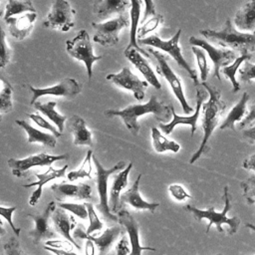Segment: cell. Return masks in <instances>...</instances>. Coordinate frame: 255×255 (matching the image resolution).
<instances>
[{
    "instance_id": "38",
    "label": "cell",
    "mask_w": 255,
    "mask_h": 255,
    "mask_svg": "<svg viewBox=\"0 0 255 255\" xmlns=\"http://www.w3.org/2000/svg\"><path fill=\"white\" fill-rule=\"evenodd\" d=\"M191 51L195 56L197 66L200 71V79L202 80V82H205L207 80V76H208V72H209V67H208L205 51L202 48H199L197 46H192Z\"/></svg>"
},
{
    "instance_id": "15",
    "label": "cell",
    "mask_w": 255,
    "mask_h": 255,
    "mask_svg": "<svg viewBox=\"0 0 255 255\" xmlns=\"http://www.w3.org/2000/svg\"><path fill=\"white\" fill-rule=\"evenodd\" d=\"M106 79L115 85L131 92L137 101H142L144 99V91L148 87V83L139 80L129 68L124 67L118 74L107 75Z\"/></svg>"
},
{
    "instance_id": "61",
    "label": "cell",
    "mask_w": 255,
    "mask_h": 255,
    "mask_svg": "<svg viewBox=\"0 0 255 255\" xmlns=\"http://www.w3.org/2000/svg\"><path fill=\"white\" fill-rule=\"evenodd\" d=\"M0 122H1V116H0Z\"/></svg>"
},
{
    "instance_id": "56",
    "label": "cell",
    "mask_w": 255,
    "mask_h": 255,
    "mask_svg": "<svg viewBox=\"0 0 255 255\" xmlns=\"http://www.w3.org/2000/svg\"><path fill=\"white\" fill-rule=\"evenodd\" d=\"M85 254L86 255H95L96 254V245L93 241L87 239L86 247H85Z\"/></svg>"
},
{
    "instance_id": "62",
    "label": "cell",
    "mask_w": 255,
    "mask_h": 255,
    "mask_svg": "<svg viewBox=\"0 0 255 255\" xmlns=\"http://www.w3.org/2000/svg\"><path fill=\"white\" fill-rule=\"evenodd\" d=\"M254 60H255V56H254Z\"/></svg>"
},
{
    "instance_id": "3",
    "label": "cell",
    "mask_w": 255,
    "mask_h": 255,
    "mask_svg": "<svg viewBox=\"0 0 255 255\" xmlns=\"http://www.w3.org/2000/svg\"><path fill=\"white\" fill-rule=\"evenodd\" d=\"M200 34L210 42L224 48H231L240 54L255 51V34L237 30L232 25L230 19L225 21L222 29L201 30Z\"/></svg>"
},
{
    "instance_id": "36",
    "label": "cell",
    "mask_w": 255,
    "mask_h": 255,
    "mask_svg": "<svg viewBox=\"0 0 255 255\" xmlns=\"http://www.w3.org/2000/svg\"><path fill=\"white\" fill-rule=\"evenodd\" d=\"M92 156H93V151L92 149H89L87 154H86V157L82 163V165L80 166L79 169L77 170H73V171H70L67 175L68 179L70 181H75L79 178H85V177H88V178H92V175H91V172H92Z\"/></svg>"
},
{
    "instance_id": "22",
    "label": "cell",
    "mask_w": 255,
    "mask_h": 255,
    "mask_svg": "<svg viewBox=\"0 0 255 255\" xmlns=\"http://www.w3.org/2000/svg\"><path fill=\"white\" fill-rule=\"evenodd\" d=\"M68 168V165L65 164L63 167L59 168V169H56L54 167H52L51 165L48 167V169L43 172V173H35L36 177L38 178V181H35V182H31V183H28V184H24L23 186L24 187H31V186H37L36 190H34L29 198V204L34 206L38 203L39 199L41 198L42 196V192H43V186L53 180V179H56V178H60V177H64L66 175V170Z\"/></svg>"
},
{
    "instance_id": "48",
    "label": "cell",
    "mask_w": 255,
    "mask_h": 255,
    "mask_svg": "<svg viewBox=\"0 0 255 255\" xmlns=\"http://www.w3.org/2000/svg\"><path fill=\"white\" fill-rule=\"evenodd\" d=\"M168 191L172 195L173 198H175L178 201L185 200L186 198H190L191 195L181 186L180 184H171L168 186Z\"/></svg>"
},
{
    "instance_id": "46",
    "label": "cell",
    "mask_w": 255,
    "mask_h": 255,
    "mask_svg": "<svg viewBox=\"0 0 255 255\" xmlns=\"http://www.w3.org/2000/svg\"><path fill=\"white\" fill-rule=\"evenodd\" d=\"M17 209V206H12V207H4V206H0V216L4 217L7 222L9 223V225L11 226L13 232L15 233L16 236H19L20 235V231L21 229L16 227L13 223V219H12V215H13V212Z\"/></svg>"
},
{
    "instance_id": "14",
    "label": "cell",
    "mask_w": 255,
    "mask_h": 255,
    "mask_svg": "<svg viewBox=\"0 0 255 255\" xmlns=\"http://www.w3.org/2000/svg\"><path fill=\"white\" fill-rule=\"evenodd\" d=\"M69 154L64 153L60 155H52L48 153H38L33 154L25 158H9L8 165L12 169L13 175L17 177H22L27 170L35 166H50L57 160L68 159Z\"/></svg>"
},
{
    "instance_id": "49",
    "label": "cell",
    "mask_w": 255,
    "mask_h": 255,
    "mask_svg": "<svg viewBox=\"0 0 255 255\" xmlns=\"http://www.w3.org/2000/svg\"><path fill=\"white\" fill-rule=\"evenodd\" d=\"M255 123V102L250 106L247 116L238 124L239 128H250Z\"/></svg>"
},
{
    "instance_id": "41",
    "label": "cell",
    "mask_w": 255,
    "mask_h": 255,
    "mask_svg": "<svg viewBox=\"0 0 255 255\" xmlns=\"http://www.w3.org/2000/svg\"><path fill=\"white\" fill-rule=\"evenodd\" d=\"M243 190V195L248 204L255 203V174L250 175L248 178L240 183Z\"/></svg>"
},
{
    "instance_id": "47",
    "label": "cell",
    "mask_w": 255,
    "mask_h": 255,
    "mask_svg": "<svg viewBox=\"0 0 255 255\" xmlns=\"http://www.w3.org/2000/svg\"><path fill=\"white\" fill-rule=\"evenodd\" d=\"M4 255H22V249L17 238L11 237L3 246Z\"/></svg>"
},
{
    "instance_id": "59",
    "label": "cell",
    "mask_w": 255,
    "mask_h": 255,
    "mask_svg": "<svg viewBox=\"0 0 255 255\" xmlns=\"http://www.w3.org/2000/svg\"><path fill=\"white\" fill-rule=\"evenodd\" d=\"M4 80H6L5 78H4V74L1 72V70H0V89H1V87H2V84H3V81Z\"/></svg>"
},
{
    "instance_id": "11",
    "label": "cell",
    "mask_w": 255,
    "mask_h": 255,
    "mask_svg": "<svg viewBox=\"0 0 255 255\" xmlns=\"http://www.w3.org/2000/svg\"><path fill=\"white\" fill-rule=\"evenodd\" d=\"M76 13L72 9L70 3L67 0H55L51 11L47 15L46 20L43 22L47 28L57 29L61 32H67L75 26L73 21V15Z\"/></svg>"
},
{
    "instance_id": "34",
    "label": "cell",
    "mask_w": 255,
    "mask_h": 255,
    "mask_svg": "<svg viewBox=\"0 0 255 255\" xmlns=\"http://www.w3.org/2000/svg\"><path fill=\"white\" fill-rule=\"evenodd\" d=\"M151 138L152 145L156 152H164L166 150H170L172 152H177L180 149V145L173 140L167 139L164 135H162L159 129L155 127L151 128Z\"/></svg>"
},
{
    "instance_id": "50",
    "label": "cell",
    "mask_w": 255,
    "mask_h": 255,
    "mask_svg": "<svg viewBox=\"0 0 255 255\" xmlns=\"http://www.w3.org/2000/svg\"><path fill=\"white\" fill-rule=\"evenodd\" d=\"M45 244L52 248L69 250V251H72L73 248H76L75 245L68 240H59V239L58 240H48V241H46Z\"/></svg>"
},
{
    "instance_id": "10",
    "label": "cell",
    "mask_w": 255,
    "mask_h": 255,
    "mask_svg": "<svg viewBox=\"0 0 255 255\" xmlns=\"http://www.w3.org/2000/svg\"><path fill=\"white\" fill-rule=\"evenodd\" d=\"M189 44L192 46H197L199 48H202L208 54L214 66L213 76L219 81H221V77H220L221 68L231 64L237 58L235 51L231 49L216 48L213 45H211L208 41L194 37V36H191L189 38Z\"/></svg>"
},
{
    "instance_id": "4",
    "label": "cell",
    "mask_w": 255,
    "mask_h": 255,
    "mask_svg": "<svg viewBox=\"0 0 255 255\" xmlns=\"http://www.w3.org/2000/svg\"><path fill=\"white\" fill-rule=\"evenodd\" d=\"M223 200H224V207L222 211L217 212L213 207H208L207 209H199L193 205L187 204L184 206V209L188 211L197 221H201L203 219L208 220V224L206 226V233L210 230L211 226L214 225L218 232L222 233L223 228L222 226L226 224L228 226V234L233 235L237 232L239 225H240V218L238 216L228 217L227 213L231 210V195L229 193V187L224 186L223 188Z\"/></svg>"
},
{
    "instance_id": "13",
    "label": "cell",
    "mask_w": 255,
    "mask_h": 255,
    "mask_svg": "<svg viewBox=\"0 0 255 255\" xmlns=\"http://www.w3.org/2000/svg\"><path fill=\"white\" fill-rule=\"evenodd\" d=\"M29 89L33 94L30 101V105L33 106L35 102H37V99L43 96H56L73 99L81 93L82 85L74 78H66L59 84L52 87L34 88L32 86H29Z\"/></svg>"
},
{
    "instance_id": "45",
    "label": "cell",
    "mask_w": 255,
    "mask_h": 255,
    "mask_svg": "<svg viewBox=\"0 0 255 255\" xmlns=\"http://www.w3.org/2000/svg\"><path fill=\"white\" fill-rule=\"evenodd\" d=\"M239 79L245 83H251L255 81V64L249 61L244 62V66L239 69Z\"/></svg>"
},
{
    "instance_id": "30",
    "label": "cell",
    "mask_w": 255,
    "mask_h": 255,
    "mask_svg": "<svg viewBox=\"0 0 255 255\" xmlns=\"http://www.w3.org/2000/svg\"><path fill=\"white\" fill-rule=\"evenodd\" d=\"M15 123L22 128L28 135V142H39L45 146L48 147H55L56 146V136L52 133H47L44 131H41L35 128H33L30 124H28L24 120H16Z\"/></svg>"
},
{
    "instance_id": "57",
    "label": "cell",
    "mask_w": 255,
    "mask_h": 255,
    "mask_svg": "<svg viewBox=\"0 0 255 255\" xmlns=\"http://www.w3.org/2000/svg\"><path fill=\"white\" fill-rule=\"evenodd\" d=\"M6 234V229L5 227L3 226V221L0 219V237L4 236Z\"/></svg>"
},
{
    "instance_id": "5",
    "label": "cell",
    "mask_w": 255,
    "mask_h": 255,
    "mask_svg": "<svg viewBox=\"0 0 255 255\" xmlns=\"http://www.w3.org/2000/svg\"><path fill=\"white\" fill-rule=\"evenodd\" d=\"M181 35V30L179 29L169 40L164 41L160 39L157 35H151L145 38L137 39V43L140 45H146L154 48H158L164 52H166L169 56L173 58V60L183 69L187 72L188 76L191 78L193 81L194 85L197 87L199 86V81H198V76L196 71L191 68V66L186 62V60L183 58L182 53H181V48L178 45L179 38Z\"/></svg>"
},
{
    "instance_id": "33",
    "label": "cell",
    "mask_w": 255,
    "mask_h": 255,
    "mask_svg": "<svg viewBox=\"0 0 255 255\" xmlns=\"http://www.w3.org/2000/svg\"><path fill=\"white\" fill-rule=\"evenodd\" d=\"M252 58V55H250L249 53H245V54H241L240 56H237V58L232 62V64H229L222 69V73L223 75H225L229 81L232 84V93H236L240 90V84L239 82L236 80V73L240 67V65L242 63H244L245 61H249Z\"/></svg>"
},
{
    "instance_id": "42",
    "label": "cell",
    "mask_w": 255,
    "mask_h": 255,
    "mask_svg": "<svg viewBox=\"0 0 255 255\" xmlns=\"http://www.w3.org/2000/svg\"><path fill=\"white\" fill-rule=\"evenodd\" d=\"M59 207L70 211L74 215L78 216L81 219H87L88 218V210L86 207V204H80V203H70V202H59Z\"/></svg>"
},
{
    "instance_id": "6",
    "label": "cell",
    "mask_w": 255,
    "mask_h": 255,
    "mask_svg": "<svg viewBox=\"0 0 255 255\" xmlns=\"http://www.w3.org/2000/svg\"><path fill=\"white\" fill-rule=\"evenodd\" d=\"M92 159L97 169V189L100 198V201L97 204V208L103 215L105 220H107L108 222H116L118 221V217L112 214L108 201V181L111 175H114L118 171L124 169V167L126 166V161L121 160L113 167L105 168L94 154L92 156Z\"/></svg>"
},
{
    "instance_id": "23",
    "label": "cell",
    "mask_w": 255,
    "mask_h": 255,
    "mask_svg": "<svg viewBox=\"0 0 255 255\" xmlns=\"http://www.w3.org/2000/svg\"><path fill=\"white\" fill-rule=\"evenodd\" d=\"M36 20V12L26 13L20 17H9L7 19H4L5 23L8 25L10 34L20 41L24 40L26 37L29 36Z\"/></svg>"
},
{
    "instance_id": "53",
    "label": "cell",
    "mask_w": 255,
    "mask_h": 255,
    "mask_svg": "<svg viewBox=\"0 0 255 255\" xmlns=\"http://www.w3.org/2000/svg\"><path fill=\"white\" fill-rule=\"evenodd\" d=\"M242 165H243V168L247 170H252L255 172V153L245 158Z\"/></svg>"
},
{
    "instance_id": "60",
    "label": "cell",
    "mask_w": 255,
    "mask_h": 255,
    "mask_svg": "<svg viewBox=\"0 0 255 255\" xmlns=\"http://www.w3.org/2000/svg\"><path fill=\"white\" fill-rule=\"evenodd\" d=\"M2 14H3V12H2V11H0V17L2 16Z\"/></svg>"
},
{
    "instance_id": "39",
    "label": "cell",
    "mask_w": 255,
    "mask_h": 255,
    "mask_svg": "<svg viewBox=\"0 0 255 255\" xmlns=\"http://www.w3.org/2000/svg\"><path fill=\"white\" fill-rule=\"evenodd\" d=\"M163 22V16L160 14H155L153 16H151V18H149L145 23L142 24V26H140L137 29V33H136V38L137 39H141L144 38V36L149 33L154 31L159 24H161Z\"/></svg>"
},
{
    "instance_id": "16",
    "label": "cell",
    "mask_w": 255,
    "mask_h": 255,
    "mask_svg": "<svg viewBox=\"0 0 255 255\" xmlns=\"http://www.w3.org/2000/svg\"><path fill=\"white\" fill-rule=\"evenodd\" d=\"M56 208V203L54 201L49 202L46 209L40 214H28L30 218L34 220L35 227L28 232V236L32 238V241L35 245L39 244L41 241L50 239L56 236L55 232L50 227L49 220L51 219L52 213Z\"/></svg>"
},
{
    "instance_id": "63",
    "label": "cell",
    "mask_w": 255,
    "mask_h": 255,
    "mask_svg": "<svg viewBox=\"0 0 255 255\" xmlns=\"http://www.w3.org/2000/svg\"><path fill=\"white\" fill-rule=\"evenodd\" d=\"M217 255H221V254H217Z\"/></svg>"
},
{
    "instance_id": "2",
    "label": "cell",
    "mask_w": 255,
    "mask_h": 255,
    "mask_svg": "<svg viewBox=\"0 0 255 255\" xmlns=\"http://www.w3.org/2000/svg\"><path fill=\"white\" fill-rule=\"evenodd\" d=\"M199 85L207 91L209 98L204 104H202L203 135H202L201 143L199 145V148L190 157L189 163H194L197 159H199V157L204 152H206L209 149L208 147L209 138L212 135L215 128L217 127L220 117L222 116L226 108V104L221 100V92L217 88H215L214 86H211L206 82H202Z\"/></svg>"
},
{
    "instance_id": "9",
    "label": "cell",
    "mask_w": 255,
    "mask_h": 255,
    "mask_svg": "<svg viewBox=\"0 0 255 255\" xmlns=\"http://www.w3.org/2000/svg\"><path fill=\"white\" fill-rule=\"evenodd\" d=\"M92 26L96 30L94 42L102 46H115L119 43V33L122 29L129 26V20L127 13L120 14L117 18L111 19L105 23L93 22Z\"/></svg>"
},
{
    "instance_id": "27",
    "label": "cell",
    "mask_w": 255,
    "mask_h": 255,
    "mask_svg": "<svg viewBox=\"0 0 255 255\" xmlns=\"http://www.w3.org/2000/svg\"><path fill=\"white\" fill-rule=\"evenodd\" d=\"M129 5V0H97L93 8L97 17L104 20L113 14L125 13Z\"/></svg>"
},
{
    "instance_id": "31",
    "label": "cell",
    "mask_w": 255,
    "mask_h": 255,
    "mask_svg": "<svg viewBox=\"0 0 255 255\" xmlns=\"http://www.w3.org/2000/svg\"><path fill=\"white\" fill-rule=\"evenodd\" d=\"M130 2V32H129V42L126 49H136L138 52L143 54L146 57H149L147 52H145L143 49H141L138 46L136 33L138 29V22H139V16H140V8H141V0H129Z\"/></svg>"
},
{
    "instance_id": "21",
    "label": "cell",
    "mask_w": 255,
    "mask_h": 255,
    "mask_svg": "<svg viewBox=\"0 0 255 255\" xmlns=\"http://www.w3.org/2000/svg\"><path fill=\"white\" fill-rule=\"evenodd\" d=\"M51 219H52V222H53V225H54V228L56 229V231L60 235H62L66 240L73 243L75 245V247L80 250L81 248H80L79 244L76 242V240L71 235V231L74 230L77 225L75 217L73 215H70L69 213H67L65 209L58 206L53 211Z\"/></svg>"
},
{
    "instance_id": "19",
    "label": "cell",
    "mask_w": 255,
    "mask_h": 255,
    "mask_svg": "<svg viewBox=\"0 0 255 255\" xmlns=\"http://www.w3.org/2000/svg\"><path fill=\"white\" fill-rule=\"evenodd\" d=\"M51 189L59 201L64 200V198L67 197L77 198L78 200H91L93 198L92 187L86 183H55L51 186Z\"/></svg>"
},
{
    "instance_id": "28",
    "label": "cell",
    "mask_w": 255,
    "mask_h": 255,
    "mask_svg": "<svg viewBox=\"0 0 255 255\" xmlns=\"http://www.w3.org/2000/svg\"><path fill=\"white\" fill-rule=\"evenodd\" d=\"M249 100V95L245 92L243 93L241 99L239 102L229 111L228 115L220 125V129H226L230 128L232 130H235V124L240 123L248 114L247 112V103Z\"/></svg>"
},
{
    "instance_id": "64",
    "label": "cell",
    "mask_w": 255,
    "mask_h": 255,
    "mask_svg": "<svg viewBox=\"0 0 255 255\" xmlns=\"http://www.w3.org/2000/svg\"><path fill=\"white\" fill-rule=\"evenodd\" d=\"M254 34H255V31H254Z\"/></svg>"
},
{
    "instance_id": "37",
    "label": "cell",
    "mask_w": 255,
    "mask_h": 255,
    "mask_svg": "<svg viewBox=\"0 0 255 255\" xmlns=\"http://www.w3.org/2000/svg\"><path fill=\"white\" fill-rule=\"evenodd\" d=\"M12 86L4 80L0 89V113H8L12 109Z\"/></svg>"
},
{
    "instance_id": "1",
    "label": "cell",
    "mask_w": 255,
    "mask_h": 255,
    "mask_svg": "<svg viewBox=\"0 0 255 255\" xmlns=\"http://www.w3.org/2000/svg\"><path fill=\"white\" fill-rule=\"evenodd\" d=\"M146 114H152L158 122L166 123L170 120L171 110L170 106L165 105L163 102H159L156 96L152 95L145 104H134L128 106L124 110H107L105 112V115L109 118L116 116L120 117L126 128L133 135H137L140 128L137 122L138 118Z\"/></svg>"
},
{
    "instance_id": "43",
    "label": "cell",
    "mask_w": 255,
    "mask_h": 255,
    "mask_svg": "<svg viewBox=\"0 0 255 255\" xmlns=\"http://www.w3.org/2000/svg\"><path fill=\"white\" fill-rule=\"evenodd\" d=\"M6 34L0 26V68H4L11 57V49L6 44Z\"/></svg>"
},
{
    "instance_id": "7",
    "label": "cell",
    "mask_w": 255,
    "mask_h": 255,
    "mask_svg": "<svg viewBox=\"0 0 255 255\" xmlns=\"http://www.w3.org/2000/svg\"><path fill=\"white\" fill-rule=\"evenodd\" d=\"M66 50L71 57L82 61L85 64L88 79L91 80L93 76V64L96 61L101 60L103 56L94 55L92 42L88 32L84 29L80 30L76 37L66 42Z\"/></svg>"
},
{
    "instance_id": "17",
    "label": "cell",
    "mask_w": 255,
    "mask_h": 255,
    "mask_svg": "<svg viewBox=\"0 0 255 255\" xmlns=\"http://www.w3.org/2000/svg\"><path fill=\"white\" fill-rule=\"evenodd\" d=\"M122 232V227L120 225H115L110 228H107L100 236H94L86 233V230H83L81 227L76 228L74 231V238L79 239H89L94 242L96 248L98 249V255H107L118 239L119 235Z\"/></svg>"
},
{
    "instance_id": "12",
    "label": "cell",
    "mask_w": 255,
    "mask_h": 255,
    "mask_svg": "<svg viewBox=\"0 0 255 255\" xmlns=\"http://www.w3.org/2000/svg\"><path fill=\"white\" fill-rule=\"evenodd\" d=\"M207 95H208V93L204 88H200L199 86L196 88V108H195L194 113L191 116H188V117L178 116L175 113L173 106H170L172 120L167 124L160 123L159 124L160 129L165 134H169V133L172 132V130L174 129V128L177 125H188V126L191 127V135H192L197 129V122H198V119H199V116H200L201 107H202L203 102L206 100Z\"/></svg>"
},
{
    "instance_id": "51",
    "label": "cell",
    "mask_w": 255,
    "mask_h": 255,
    "mask_svg": "<svg viewBox=\"0 0 255 255\" xmlns=\"http://www.w3.org/2000/svg\"><path fill=\"white\" fill-rule=\"evenodd\" d=\"M144 2V13H143V18L141 20V23L143 24L146 19L150 16L155 15V5L153 0H143Z\"/></svg>"
},
{
    "instance_id": "32",
    "label": "cell",
    "mask_w": 255,
    "mask_h": 255,
    "mask_svg": "<svg viewBox=\"0 0 255 255\" xmlns=\"http://www.w3.org/2000/svg\"><path fill=\"white\" fill-rule=\"evenodd\" d=\"M33 106L35 107L36 110L41 112L51 122H53L56 125V127L58 128V130L60 132H62L64 130V124L67 121V117L66 116H62L61 114H59L58 112L55 111L56 102L50 101L48 103L43 104V103L37 101V102H35V104Z\"/></svg>"
},
{
    "instance_id": "25",
    "label": "cell",
    "mask_w": 255,
    "mask_h": 255,
    "mask_svg": "<svg viewBox=\"0 0 255 255\" xmlns=\"http://www.w3.org/2000/svg\"><path fill=\"white\" fill-rule=\"evenodd\" d=\"M131 167L132 162H129L128 165L126 168H124L121 172L114 174L109 197V206L111 212L118 213L120 211V196L122 194L123 189H125L128 185V177L129 171L131 170Z\"/></svg>"
},
{
    "instance_id": "40",
    "label": "cell",
    "mask_w": 255,
    "mask_h": 255,
    "mask_svg": "<svg viewBox=\"0 0 255 255\" xmlns=\"http://www.w3.org/2000/svg\"><path fill=\"white\" fill-rule=\"evenodd\" d=\"M85 204H86V207H87V210H88V218H89V221H90V224H89V227L86 230V233L92 235L94 232L102 230L103 223L101 222L99 216L97 215V212H96L95 207L93 206V204L90 203V202H86Z\"/></svg>"
},
{
    "instance_id": "8",
    "label": "cell",
    "mask_w": 255,
    "mask_h": 255,
    "mask_svg": "<svg viewBox=\"0 0 255 255\" xmlns=\"http://www.w3.org/2000/svg\"><path fill=\"white\" fill-rule=\"evenodd\" d=\"M148 53H150L156 60V72L163 77L167 83L169 84L174 96L178 100L183 112L185 114H189L192 112V107L188 105L184 93H183V88L182 84L179 80V78L175 75V73L172 71L170 66L167 64L168 57H166L164 54L160 53L159 51H156L152 48L148 49Z\"/></svg>"
},
{
    "instance_id": "44",
    "label": "cell",
    "mask_w": 255,
    "mask_h": 255,
    "mask_svg": "<svg viewBox=\"0 0 255 255\" xmlns=\"http://www.w3.org/2000/svg\"><path fill=\"white\" fill-rule=\"evenodd\" d=\"M28 117L36 124L38 125L40 128H43L47 130H49L53 135H55L56 137H60L61 133L52 124H50L47 120H45L43 117H41L39 114H29Z\"/></svg>"
},
{
    "instance_id": "55",
    "label": "cell",
    "mask_w": 255,
    "mask_h": 255,
    "mask_svg": "<svg viewBox=\"0 0 255 255\" xmlns=\"http://www.w3.org/2000/svg\"><path fill=\"white\" fill-rule=\"evenodd\" d=\"M243 135L250 142H254L255 141V126H252L249 128H245L243 130Z\"/></svg>"
},
{
    "instance_id": "20",
    "label": "cell",
    "mask_w": 255,
    "mask_h": 255,
    "mask_svg": "<svg viewBox=\"0 0 255 255\" xmlns=\"http://www.w3.org/2000/svg\"><path fill=\"white\" fill-rule=\"evenodd\" d=\"M141 174H138L132 185L120 196V210L125 204H129L131 207L139 210H148L154 212V210L159 206L157 202H148L144 200L139 194V181Z\"/></svg>"
},
{
    "instance_id": "26",
    "label": "cell",
    "mask_w": 255,
    "mask_h": 255,
    "mask_svg": "<svg viewBox=\"0 0 255 255\" xmlns=\"http://www.w3.org/2000/svg\"><path fill=\"white\" fill-rule=\"evenodd\" d=\"M234 24L241 32L255 31V0H249L236 12Z\"/></svg>"
},
{
    "instance_id": "58",
    "label": "cell",
    "mask_w": 255,
    "mask_h": 255,
    "mask_svg": "<svg viewBox=\"0 0 255 255\" xmlns=\"http://www.w3.org/2000/svg\"><path fill=\"white\" fill-rule=\"evenodd\" d=\"M245 227H247V228H249V229L255 231V225L252 224V223H246V224H245Z\"/></svg>"
},
{
    "instance_id": "54",
    "label": "cell",
    "mask_w": 255,
    "mask_h": 255,
    "mask_svg": "<svg viewBox=\"0 0 255 255\" xmlns=\"http://www.w3.org/2000/svg\"><path fill=\"white\" fill-rule=\"evenodd\" d=\"M44 249H45V250H48V251H50V252H52V253H54L55 255H78V254H76V253H74V252H72V251H69V250H63V249L52 248V247L47 246V245L44 247Z\"/></svg>"
},
{
    "instance_id": "29",
    "label": "cell",
    "mask_w": 255,
    "mask_h": 255,
    "mask_svg": "<svg viewBox=\"0 0 255 255\" xmlns=\"http://www.w3.org/2000/svg\"><path fill=\"white\" fill-rule=\"evenodd\" d=\"M69 128L74 135L75 145L93 146L92 132L88 129L86 122L81 117L74 115L69 122Z\"/></svg>"
},
{
    "instance_id": "52",
    "label": "cell",
    "mask_w": 255,
    "mask_h": 255,
    "mask_svg": "<svg viewBox=\"0 0 255 255\" xmlns=\"http://www.w3.org/2000/svg\"><path fill=\"white\" fill-rule=\"evenodd\" d=\"M130 252L128 242L127 239L122 238L116 246V255H128Z\"/></svg>"
},
{
    "instance_id": "35",
    "label": "cell",
    "mask_w": 255,
    "mask_h": 255,
    "mask_svg": "<svg viewBox=\"0 0 255 255\" xmlns=\"http://www.w3.org/2000/svg\"><path fill=\"white\" fill-rule=\"evenodd\" d=\"M29 12H36L31 0H8L5 6L4 19Z\"/></svg>"
},
{
    "instance_id": "18",
    "label": "cell",
    "mask_w": 255,
    "mask_h": 255,
    "mask_svg": "<svg viewBox=\"0 0 255 255\" xmlns=\"http://www.w3.org/2000/svg\"><path fill=\"white\" fill-rule=\"evenodd\" d=\"M118 221L121 226L124 227L126 232L129 237V243L131 246L129 255H141L143 250L155 251L153 247H143L139 244V227L136 220L132 217V215L125 210L121 209L118 212Z\"/></svg>"
},
{
    "instance_id": "24",
    "label": "cell",
    "mask_w": 255,
    "mask_h": 255,
    "mask_svg": "<svg viewBox=\"0 0 255 255\" xmlns=\"http://www.w3.org/2000/svg\"><path fill=\"white\" fill-rule=\"evenodd\" d=\"M124 55L126 58L141 73V75L144 77L146 82L151 85L156 90H160L161 84L159 83V80L156 78L155 73L149 66L146 59L141 55L140 52H138L136 49H126L124 51Z\"/></svg>"
}]
</instances>
